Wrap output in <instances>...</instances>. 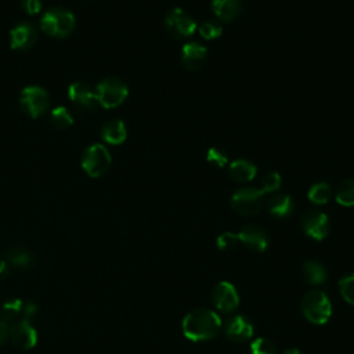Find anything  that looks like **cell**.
Wrapping results in <instances>:
<instances>
[{
    "label": "cell",
    "mask_w": 354,
    "mask_h": 354,
    "mask_svg": "<svg viewBox=\"0 0 354 354\" xmlns=\"http://www.w3.org/2000/svg\"><path fill=\"white\" fill-rule=\"evenodd\" d=\"M10 336V324L0 318V346L7 342Z\"/></svg>",
    "instance_id": "obj_35"
},
{
    "label": "cell",
    "mask_w": 354,
    "mask_h": 354,
    "mask_svg": "<svg viewBox=\"0 0 354 354\" xmlns=\"http://www.w3.org/2000/svg\"><path fill=\"white\" fill-rule=\"evenodd\" d=\"M37 41V30L29 22L15 25L10 32V46L12 50H29Z\"/></svg>",
    "instance_id": "obj_14"
},
{
    "label": "cell",
    "mask_w": 354,
    "mask_h": 354,
    "mask_svg": "<svg viewBox=\"0 0 354 354\" xmlns=\"http://www.w3.org/2000/svg\"><path fill=\"white\" fill-rule=\"evenodd\" d=\"M101 138L111 145H119L127 138L126 124L120 119H112L106 122L101 129Z\"/></svg>",
    "instance_id": "obj_21"
},
{
    "label": "cell",
    "mask_w": 354,
    "mask_h": 354,
    "mask_svg": "<svg viewBox=\"0 0 354 354\" xmlns=\"http://www.w3.org/2000/svg\"><path fill=\"white\" fill-rule=\"evenodd\" d=\"M300 308L303 315L317 325L325 324L332 314V304L328 296L317 289H311L304 293L300 301Z\"/></svg>",
    "instance_id": "obj_2"
},
{
    "label": "cell",
    "mask_w": 354,
    "mask_h": 354,
    "mask_svg": "<svg viewBox=\"0 0 354 354\" xmlns=\"http://www.w3.org/2000/svg\"><path fill=\"white\" fill-rule=\"evenodd\" d=\"M112 156L105 145L97 142L87 147L82 156V167L90 177H101L108 171Z\"/></svg>",
    "instance_id": "obj_5"
},
{
    "label": "cell",
    "mask_w": 354,
    "mask_h": 354,
    "mask_svg": "<svg viewBox=\"0 0 354 354\" xmlns=\"http://www.w3.org/2000/svg\"><path fill=\"white\" fill-rule=\"evenodd\" d=\"M224 332L232 342H245L253 335V325L245 315H234L227 321Z\"/></svg>",
    "instance_id": "obj_17"
},
{
    "label": "cell",
    "mask_w": 354,
    "mask_h": 354,
    "mask_svg": "<svg viewBox=\"0 0 354 354\" xmlns=\"http://www.w3.org/2000/svg\"><path fill=\"white\" fill-rule=\"evenodd\" d=\"M239 236L238 234H234V232H223L221 235H218L217 238V246L224 250V252H230V250H234L238 245H239Z\"/></svg>",
    "instance_id": "obj_30"
},
{
    "label": "cell",
    "mask_w": 354,
    "mask_h": 354,
    "mask_svg": "<svg viewBox=\"0 0 354 354\" xmlns=\"http://www.w3.org/2000/svg\"><path fill=\"white\" fill-rule=\"evenodd\" d=\"M10 340L21 350H29L37 343V330L30 321L18 319L10 325Z\"/></svg>",
    "instance_id": "obj_10"
},
{
    "label": "cell",
    "mask_w": 354,
    "mask_h": 354,
    "mask_svg": "<svg viewBox=\"0 0 354 354\" xmlns=\"http://www.w3.org/2000/svg\"><path fill=\"white\" fill-rule=\"evenodd\" d=\"M21 8L28 15H36L41 11V0H21Z\"/></svg>",
    "instance_id": "obj_33"
},
{
    "label": "cell",
    "mask_w": 354,
    "mask_h": 354,
    "mask_svg": "<svg viewBox=\"0 0 354 354\" xmlns=\"http://www.w3.org/2000/svg\"><path fill=\"white\" fill-rule=\"evenodd\" d=\"M339 289L343 299L354 306V272L344 275L339 281Z\"/></svg>",
    "instance_id": "obj_29"
},
{
    "label": "cell",
    "mask_w": 354,
    "mask_h": 354,
    "mask_svg": "<svg viewBox=\"0 0 354 354\" xmlns=\"http://www.w3.org/2000/svg\"><path fill=\"white\" fill-rule=\"evenodd\" d=\"M300 227L310 238L322 241L329 234V218L321 210L308 209L300 217Z\"/></svg>",
    "instance_id": "obj_9"
},
{
    "label": "cell",
    "mask_w": 354,
    "mask_h": 354,
    "mask_svg": "<svg viewBox=\"0 0 354 354\" xmlns=\"http://www.w3.org/2000/svg\"><path fill=\"white\" fill-rule=\"evenodd\" d=\"M228 177L235 183H248L256 177L257 167L248 159H235L228 165Z\"/></svg>",
    "instance_id": "obj_18"
},
{
    "label": "cell",
    "mask_w": 354,
    "mask_h": 354,
    "mask_svg": "<svg viewBox=\"0 0 354 354\" xmlns=\"http://www.w3.org/2000/svg\"><path fill=\"white\" fill-rule=\"evenodd\" d=\"M165 26L166 30L174 37V39H184L194 35L196 26V22L194 18L184 11L183 8L174 7L165 15Z\"/></svg>",
    "instance_id": "obj_8"
},
{
    "label": "cell",
    "mask_w": 354,
    "mask_h": 354,
    "mask_svg": "<svg viewBox=\"0 0 354 354\" xmlns=\"http://www.w3.org/2000/svg\"><path fill=\"white\" fill-rule=\"evenodd\" d=\"M39 313V307L35 301H26L24 304V313H22V319H26V321H30L32 318H35Z\"/></svg>",
    "instance_id": "obj_34"
},
{
    "label": "cell",
    "mask_w": 354,
    "mask_h": 354,
    "mask_svg": "<svg viewBox=\"0 0 354 354\" xmlns=\"http://www.w3.org/2000/svg\"><path fill=\"white\" fill-rule=\"evenodd\" d=\"M221 329L220 317L207 308L189 311L183 319V332L185 337L194 342L213 339Z\"/></svg>",
    "instance_id": "obj_1"
},
{
    "label": "cell",
    "mask_w": 354,
    "mask_h": 354,
    "mask_svg": "<svg viewBox=\"0 0 354 354\" xmlns=\"http://www.w3.org/2000/svg\"><path fill=\"white\" fill-rule=\"evenodd\" d=\"M212 10L217 19L223 22L234 21L242 10L241 0H212Z\"/></svg>",
    "instance_id": "obj_20"
},
{
    "label": "cell",
    "mask_w": 354,
    "mask_h": 354,
    "mask_svg": "<svg viewBox=\"0 0 354 354\" xmlns=\"http://www.w3.org/2000/svg\"><path fill=\"white\" fill-rule=\"evenodd\" d=\"M267 212L277 218L288 217L293 210V201L288 194H274L266 202Z\"/></svg>",
    "instance_id": "obj_19"
},
{
    "label": "cell",
    "mask_w": 354,
    "mask_h": 354,
    "mask_svg": "<svg viewBox=\"0 0 354 354\" xmlns=\"http://www.w3.org/2000/svg\"><path fill=\"white\" fill-rule=\"evenodd\" d=\"M303 278L308 285H321L326 279V268L315 260H308L303 264Z\"/></svg>",
    "instance_id": "obj_22"
},
{
    "label": "cell",
    "mask_w": 354,
    "mask_h": 354,
    "mask_svg": "<svg viewBox=\"0 0 354 354\" xmlns=\"http://www.w3.org/2000/svg\"><path fill=\"white\" fill-rule=\"evenodd\" d=\"M75 15L65 8H50L40 19V28L53 37H66L75 29Z\"/></svg>",
    "instance_id": "obj_3"
},
{
    "label": "cell",
    "mask_w": 354,
    "mask_h": 354,
    "mask_svg": "<svg viewBox=\"0 0 354 354\" xmlns=\"http://www.w3.org/2000/svg\"><path fill=\"white\" fill-rule=\"evenodd\" d=\"M24 304L25 301H22L18 297H11L7 299L1 306H0V318L4 319L6 322H8L10 325L15 321L19 319V317H22L24 313Z\"/></svg>",
    "instance_id": "obj_23"
},
{
    "label": "cell",
    "mask_w": 354,
    "mask_h": 354,
    "mask_svg": "<svg viewBox=\"0 0 354 354\" xmlns=\"http://www.w3.org/2000/svg\"><path fill=\"white\" fill-rule=\"evenodd\" d=\"M212 300L213 304L225 313H230L232 310H235L239 304V296L236 289L234 288L232 283L230 282H218L213 290H212Z\"/></svg>",
    "instance_id": "obj_12"
},
{
    "label": "cell",
    "mask_w": 354,
    "mask_h": 354,
    "mask_svg": "<svg viewBox=\"0 0 354 354\" xmlns=\"http://www.w3.org/2000/svg\"><path fill=\"white\" fill-rule=\"evenodd\" d=\"M238 236H239V242L253 252H259V253L264 252L268 246V235L259 225H253V224L245 225L238 232Z\"/></svg>",
    "instance_id": "obj_15"
},
{
    "label": "cell",
    "mask_w": 354,
    "mask_h": 354,
    "mask_svg": "<svg viewBox=\"0 0 354 354\" xmlns=\"http://www.w3.org/2000/svg\"><path fill=\"white\" fill-rule=\"evenodd\" d=\"M283 354H304L301 350H299V348H288Z\"/></svg>",
    "instance_id": "obj_37"
},
{
    "label": "cell",
    "mask_w": 354,
    "mask_h": 354,
    "mask_svg": "<svg viewBox=\"0 0 354 354\" xmlns=\"http://www.w3.org/2000/svg\"><path fill=\"white\" fill-rule=\"evenodd\" d=\"M199 35L206 39V40H213L217 39L218 36H221L223 33V26L220 25L218 21L216 19H206L203 21L199 26H198Z\"/></svg>",
    "instance_id": "obj_27"
},
{
    "label": "cell",
    "mask_w": 354,
    "mask_h": 354,
    "mask_svg": "<svg viewBox=\"0 0 354 354\" xmlns=\"http://www.w3.org/2000/svg\"><path fill=\"white\" fill-rule=\"evenodd\" d=\"M264 206V194L260 188L243 187L231 196V207L242 216H253Z\"/></svg>",
    "instance_id": "obj_6"
},
{
    "label": "cell",
    "mask_w": 354,
    "mask_h": 354,
    "mask_svg": "<svg viewBox=\"0 0 354 354\" xmlns=\"http://www.w3.org/2000/svg\"><path fill=\"white\" fill-rule=\"evenodd\" d=\"M308 199L315 205H324L326 203L332 196V188L326 183H315L310 187L307 192Z\"/></svg>",
    "instance_id": "obj_26"
},
{
    "label": "cell",
    "mask_w": 354,
    "mask_h": 354,
    "mask_svg": "<svg viewBox=\"0 0 354 354\" xmlns=\"http://www.w3.org/2000/svg\"><path fill=\"white\" fill-rule=\"evenodd\" d=\"M207 58V48L198 41L185 43L181 48V64L187 71L196 72L203 68Z\"/></svg>",
    "instance_id": "obj_13"
},
{
    "label": "cell",
    "mask_w": 354,
    "mask_h": 354,
    "mask_svg": "<svg viewBox=\"0 0 354 354\" xmlns=\"http://www.w3.org/2000/svg\"><path fill=\"white\" fill-rule=\"evenodd\" d=\"M206 160L217 167H224L228 163V156L218 148H209L206 152Z\"/></svg>",
    "instance_id": "obj_32"
},
{
    "label": "cell",
    "mask_w": 354,
    "mask_h": 354,
    "mask_svg": "<svg viewBox=\"0 0 354 354\" xmlns=\"http://www.w3.org/2000/svg\"><path fill=\"white\" fill-rule=\"evenodd\" d=\"M69 100L83 111H93L98 105L95 91L84 82H73L68 87Z\"/></svg>",
    "instance_id": "obj_11"
},
{
    "label": "cell",
    "mask_w": 354,
    "mask_h": 354,
    "mask_svg": "<svg viewBox=\"0 0 354 354\" xmlns=\"http://www.w3.org/2000/svg\"><path fill=\"white\" fill-rule=\"evenodd\" d=\"M335 199L342 206H354V178H346L337 185Z\"/></svg>",
    "instance_id": "obj_24"
},
{
    "label": "cell",
    "mask_w": 354,
    "mask_h": 354,
    "mask_svg": "<svg viewBox=\"0 0 354 354\" xmlns=\"http://www.w3.org/2000/svg\"><path fill=\"white\" fill-rule=\"evenodd\" d=\"M51 124L58 130H65L73 124V116L69 109L64 105L55 106L50 113Z\"/></svg>",
    "instance_id": "obj_25"
},
{
    "label": "cell",
    "mask_w": 354,
    "mask_h": 354,
    "mask_svg": "<svg viewBox=\"0 0 354 354\" xmlns=\"http://www.w3.org/2000/svg\"><path fill=\"white\" fill-rule=\"evenodd\" d=\"M252 354H277V347L268 339H256L250 346Z\"/></svg>",
    "instance_id": "obj_31"
},
{
    "label": "cell",
    "mask_w": 354,
    "mask_h": 354,
    "mask_svg": "<svg viewBox=\"0 0 354 354\" xmlns=\"http://www.w3.org/2000/svg\"><path fill=\"white\" fill-rule=\"evenodd\" d=\"M10 270L11 267L8 266V263L3 257H0V281L7 278V275L10 274Z\"/></svg>",
    "instance_id": "obj_36"
},
{
    "label": "cell",
    "mask_w": 354,
    "mask_h": 354,
    "mask_svg": "<svg viewBox=\"0 0 354 354\" xmlns=\"http://www.w3.org/2000/svg\"><path fill=\"white\" fill-rule=\"evenodd\" d=\"M19 105L29 118H39L50 106L48 93L40 86H26L19 94Z\"/></svg>",
    "instance_id": "obj_7"
},
{
    "label": "cell",
    "mask_w": 354,
    "mask_h": 354,
    "mask_svg": "<svg viewBox=\"0 0 354 354\" xmlns=\"http://www.w3.org/2000/svg\"><path fill=\"white\" fill-rule=\"evenodd\" d=\"M11 268L15 270H29L35 264L33 253L19 245H11L4 249L1 256Z\"/></svg>",
    "instance_id": "obj_16"
},
{
    "label": "cell",
    "mask_w": 354,
    "mask_h": 354,
    "mask_svg": "<svg viewBox=\"0 0 354 354\" xmlns=\"http://www.w3.org/2000/svg\"><path fill=\"white\" fill-rule=\"evenodd\" d=\"M281 174L278 171H268L260 180V189L263 194H271L279 189L281 187Z\"/></svg>",
    "instance_id": "obj_28"
},
{
    "label": "cell",
    "mask_w": 354,
    "mask_h": 354,
    "mask_svg": "<svg viewBox=\"0 0 354 354\" xmlns=\"http://www.w3.org/2000/svg\"><path fill=\"white\" fill-rule=\"evenodd\" d=\"M98 105L105 109H112L124 102L129 95V88L124 82L118 77H105L94 87Z\"/></svg>",
    "instance_id": "obj_4"
}]
</instances>
